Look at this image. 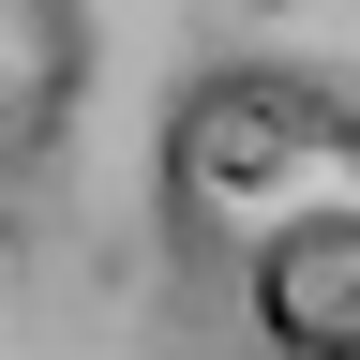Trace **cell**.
I'll return each mask as SVG.
<instances>
[{"mask_svg": "<svg viewBox=\"0 0 360 360\" xmlns=\"http://www.w3.org/2000/svg\"><path fill=\"white\" fill-rule=\"evenodd\" d=\"M165 225L240 285L270 360H360V105L285 60H225L165 105Z\"/></svg>", "mask_w": 360, "mask_h": 360, "instance_id": "1", "label": "cell"}]
</instances>
